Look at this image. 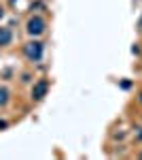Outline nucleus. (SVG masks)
I'll return each mask as SVG.
<instances>
[{"mask_svg":"<svg viewBox=\"0 0 142 160\" xmlns=\"http://www.w3.org/2000/svg\"><path fill=\"white\" fill-rule=\"evenodd\" d=\"M45 28H47L45 19H43L40 15H34V17L28 19V24H25V32H28L30 37H40V34L45 32Z\"/></svg>","mask_w":142,"mask_h":160,"instance_id":"1","label":"nucleus"},{"mask_svg":"<svg viewBox=\"0 0 142 160\" xmlns=\"http://www.w3.org/2000/svg\"><path fill=\"white\" fill-rule=\"evenodd\" d=\"M25 51V58L32 62H40V58H43V51H45V45L40 43V41H30L28 45L24 47Z\"/></svg>","mask_w":142,"mask_h":160,"instance_id":"2","label":"nucleus"},{"mask_svg":"<svg viewBox=\"0 0 142 160\" xmlns=\"http://www.w3.org/2000/svg\"><path fill=\"white\" fill-rule=\"evenodd\" d=\"M47 88H49L47 79H40V81H38V83L32 88V98H34V100H40L45 94H47Z\"/></svg>","mask_w":142,"mask_h":160,"instance_id":"3","label":"nucleus"},{"mask_svg":"<svg viewBox=\"0 0 142 160\" xmlns=\"http://www.w3.org/2000/svg\"><path fill=\"white\" fill-rule=\"evenodd\" d=\"M11 38H13L11 28H0V47H7V45H11Z\"/></svg>","mask_w":142,"mask_h":160,"instance_id":"4","label":"nucleus"},{"mask_svg":"<svg viewBox=\"0 0 142 160\" xmlns=\"http://www.w3.org/2000/svg\"><path fill=\"white\" fill-rule=\"evenodd\" d=\"M9 96H11V92H9V88H0V107H4L7 102H9Z\"/></svg>","mask_w":142,"mask_h":160,"instance_id":"5","label":"nucleus"},{"mask_svg":"<svg viewBox=\"0 0 142 160\" xmlns=\"http://www.w3.org/2000/svg\"><path fill=\"white\" fill-rule=\"evenodd\" d=\"M2 15H4V9H0V17H2Z\"/></svg>","mask_w":142,"mask_h":160,"instance_id":"6","label":"nucleus"}]
</instances>
